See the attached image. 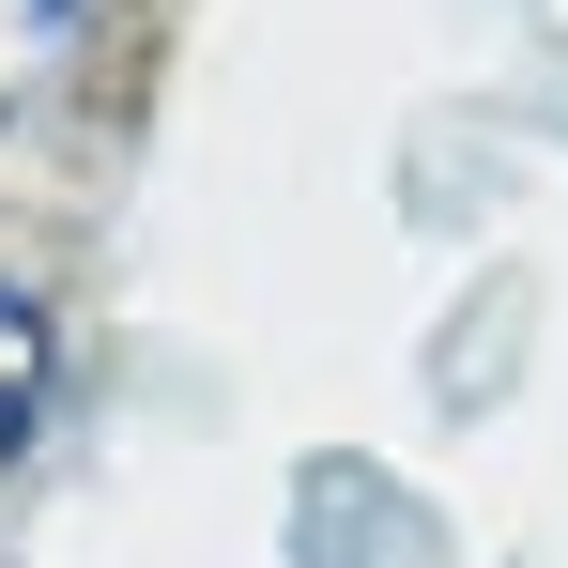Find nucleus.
I'll return each instance as SVG.
<instances>
[{
  "label": "nucleus",
  "instance_id": "2",
  "mask_svg": "<svg viewBox=\"0 0 568 568\" xmlns=\"http://www.w3.org/2000/svg\"><path fill=\"white\" fill-rule=\"evenodd\" d=\"M93 31H108V0H0V139L62 123V93L93 78Z\"/></svg>",
  "mask_w": 568,
  "mask_h": 568
},
{
  "label": "nucleus",
  "instance_id": "3",
  "mask_svg": "<svg viewBox=\"0 0 568 568\" xmlns=\"http://www.w3.org/2000/svg\"><path fill=\"white\" fill-rule=\"evenodd\" d=\"M47 399H62V323H47V292L0 277V462H31Z\"/></svg>",
  "mask_w": 568,
  "mask_h": 568
},
{
  "label": "nucleus",
  "instance_id": "1",
  "mask_svg": "<svg viewBox=\"0 0 568 568\" xmlns=\"http://www.w3.org/2000/svg\"><path fill=\"white\" fill-rule=\"evenodd\" d=\"M292 554H307V568H446V538L399 507V476H369V462H307Z\"/></svg>",
  "mask_w": 568,
  "mask_h": 568
}]
</instances>
